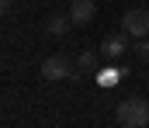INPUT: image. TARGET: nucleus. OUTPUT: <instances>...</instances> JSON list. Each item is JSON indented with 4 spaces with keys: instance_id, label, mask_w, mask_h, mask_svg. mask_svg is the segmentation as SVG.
Returning a JSON list of instances; mask_svg holds the SVG:
<instances>
[{
    "instance_id": "obj_7",
    "label": "nucleus",
    "mask_w": 149,
    "mask_h": 128,
    "mask_svg": "<svg viewBox=\"0 0 149 128\" xmlns=\"http://www.w3.org/2000/svg\"><path fill=\"white\" fill-rule=\"evenodd\" d=\"M135 55H139L142 62H149V38H139V45H135Z\"/></svg>"
},
{
    "instance_id": "obj_6",
    "label": "nucleus",
    "mask_w": 149,
    "mask_h": 128,
    "mask_svg": "<svg viewBox=\"0 0 149 128\" xmlns=\"http://www.w3.org/2000/svg\"><path fill=\"white\" fill-rule=\"evenodd\" d=\"M70 24H73V17H70V14H56V17H49L45 31H49V35H56V38H63V35L70 31Z\"/></svg>"
},
{
    "instance_id": "obj_8",
    "label": "nucleus",
    "mask_w": 149,
    "mask_h": 128,
    "mask_svg": "<svg viewBox=\"0 0 149 128\" xmlns=\"http://www.w3.org/2000/svg\"><path fill=\"white\" fill-rule=\"evenodd\" d=\"M80 66H83V69H94V55L83 52V55H80Z\"/></svg>"
},
{
    "instance_id": "obj_3",
    "label": "nucleus",
    "mask_w": 149,
    "mask_h": 128,
    "mask_svg": "<svg viewBox=\"0 0 149 128\" xmlns=\"http://www.w3.org/2000/svg\"><path fill=\"white\" fill-rule=\"evenodd\" d=\"M121 31L128 38H146L149 35V10L146 7H132L125 17H121Z\"/></svg>"
},
{
    "instance_id": "obj_9",
    "label": "nucleus",
    "mask_w": 149,
    "mask_h": 128,
    "mask_svg": "<svg viewBox=\"0 0 149 128\" xmlns=\"http://www.w3.org/2000/svg\"><path fill=\"white\" fill-rule=\"evenodd\" d=\"M0 3H3V10H7V7H10V0H0Z\"/></svg>"
},
{
    "instance_id": "obj_5",
    "label": "nucleus",
    "mask_w": 149,
    "mask_h": 128,
    "mask_svg": "<svg viewBox=\"0 0 149 128\" xmlns=\"http://www.w3.org/2000/svg\"><path fill=\"white\" fill-rule=\"evenodd\" d=\"M70 17H73V24H90L94 17H97V7H94V0H73V7H70Z\"/></svg>"
},
{
    "instance_id": "obj_1",
    "label": "nucleus",
    "mask_w": 149,
    "mask_h": 128,
    "mask_svg": "<svg viewBox=\"0 0 149 128\" xmlns=\"http://www.w3.org/2000/svg\"><path fill=\"white\" fill-rule=\"evenodd\" d=\"M114 118H118L121 128H149V100L146 97H128V100H121L118 111H114Z\"/></svg>"
},
{
    "instance_id": "obj_2",
    "label": "nucleus",
    "mask_w": 149,
    "mask_h": 128,
    "mask_svg": "<svg viewBox=\"0 0 149 128\" xmlns=\"http://www.w3.org/2000/svg\"><path fill=\"white\" fill-rule=\"evenodd\" d=\"M42 76H45L49 83H59V80H73L76 69H73V62H70L66 55H49V59L42 62Z\"/></svg>"
},
{
    "instance_id": "obj_4",
    "label": "nucleus",
    "mask_w": 149,
    "mask_h": 128,
    "mask_svg": "<svg viewBox=\"0 0 149 128\" xmlns=\"http://www.w3.org/2000/svg\"><path fill=\"white\" fill-rule=\"evenodd\" d=\"M125 52H128V35H125V31L108 35V38L101 42V55H104V59H118V55H125Z\"/></svg>"
}]
</instances>
